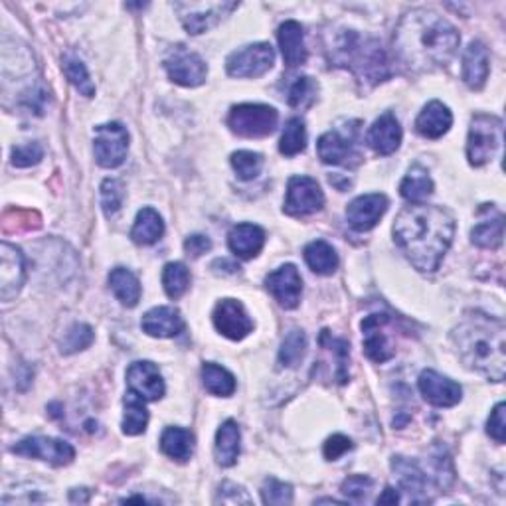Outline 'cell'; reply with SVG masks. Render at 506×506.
I'll use <instances>...</instances> for the list:
<instances>
[{
  "mask_svg": "<svg viewBox=\"0 0 506 506\" xmlns=\"http://www.w3.org/2000/svg\"><path fill=\"white\" fill-rule=\"evenodd\" d=\"M455 233V220L445 208L412 204L397 214L394 240L404 256L421 273H433Z\"/></svg>",
  "mask_w": 506,
  "mask_h": 506,
  "instance_id": "cell-1",
  "label": "cell"
},
{
  "mask_svg": "<svg viewBox=\"0 0 506 506\" xmlns=\"http://www.w3.org/2000/svg\"><path fill=\"white\" fill-rule=\"evenodd\" d=\"M459 42V32L449 20L428 8H415L397 24L394 52L408 68L426 71L449 63Z\"/></svg>",
  "mask_w": 506,
  "mask_h": 506,
  "instance_id": "cell-2",
  "label": "cell"
},
{
  "mask_svg": "<svg viewBox=\"0 0 506 506\" xmlns=\"http://www.w3.org/2000/svg\"><path fill=\"white\" fill-rule=\"evenodd\" d=\"M459 358L467 368L502 382L506 370L504 322L478 311H467L451 332Z\"/></svg>",
  "mask_w": 506,
  "mask_h": 506,
  "instance_id": "cell-3",
  "label": "cell"
},
{
  "mask_svg": "<svg viewBox=\"0 0 506 506\" xmlns=\"http://www.w3.org/2000/svg\"><path fill=\"white\" fill-rule=\"evenodd\" d=\"M331 58L339 66L350 68L363 79H372L374 84L388 78V58L376 40L363 38L355 30H345L331 46Z\"/></svg>",
  "mask_w": 506,
  "mask_h": 506,
  "instance_id": "cell-4",
  "label": "cell"
},
{
  "mask_svg": "<svg viewBox=\"0 0 506 506\" xmlns=\"http://www.w3.org/2000/svg\"><path fill=\"white\" fill-rule=\"evenodd\" d=\"M502 144V121L494 115L478 113L473 117L467 139V159L473 167L493 160Z\"/></svg>",
  "mask_w": 506,
  "mask_h": 506,
  "instance_id": "cell-5",
  "label": "cell"
},
{
  "mask_svg": "<svg viewBox=\"0 0 506 506\" xmlns=\"http://www.w3.org/2000/svg\"><path fill=\"white\" fill-rule=\"evenodd\" d=\"M279 113L269 105L241 103L232 107L228 126L243 139H264L275 131Z\"/></svg>",
  "mask_w": 506,
  "mask_h": 506,
  "instance_id": "cell-6",
  "label": "cell"
},
{
  "mask_svg": "<svg viewBox=\"0 0 506 506\" xmlns=\"http://www.w3.org/2000/svg\"><path fill=\"white\" fill-rule=\"evenodd\" d=\"M129 151V133L121 123H105L95 126L94 152L99 167H121Z\"/></svg>",
  "mask_w": 506,
  "mask_h": 506,
  "instance_id": "cell-7",
  "label": "cell"
},
{
  "mask_svg": "<svg viewBox=\"0 0 506 506\" xmlns=\"http://www.w3.org/2000/svg\"><path fill=\"white\" fill-rule=\"evenodd\" d=\"M275 52L265 42L232 52L225 60V69L232 78H259L273 68Z\"/></svg>",
  "mask_w": 506,
  "mask_h": 506,
  "instance_id": "cell-8",
  "label": "cell"
},
{
  "mask_svg": "<svg viewBox=\"0 0 506 506\" xmlns=\"http://www.w3.org/2000/svg\"><path fill=\"white\" fill-rule=\"evenodd\" d=\"M324 206V194L311 176H293L287 184V198L283 210L293 218H305L319 212Z\"/></svg>",
  "mask_w": 506,
  "mask_h": 506,
  "instance_id": "cell-9",
  "label": "cell"
},
{
  "mask_svg": "<svg viewBox=\"0 0 506 506\" xmlns=\"http://www.w3.org/2000/svg\"><path fill=\"white\" fill-rule=\"evenodd\" d=\"M11 451L14 455L40 459L56 467L69 465L76 457V451L68 441L53 437H26L12 445Z\"/></svg>",
  "mask_w": 506,
  "mask_h": 506,
  "instance_id": "cell-10",
  "label": "cell"
},
{
  "mask_svg": "<svg viewBox=\"0 0 506 506\" xmlns=\"http://www.w3.org/2000/svg\"><path fill=\"white\" fill-rule=\"evenodd\" d=\"M165 69L175 84L184 87L202 86L208 76L204 60L198 56V53L186 50L184 46H178L168 53L165 60Z\"/></svg>",
  "mask_w": 506,
  "mask_h": 506,
  "instance_id": "cell-11",
  "label": "cell"
},
{
  "mask_svg": "<svg viewBox=\"0 0 506 506\" xmlns=\"http://www.w3.org/2000/svg\"><path fill=\"white\" fill-rule=\"evenodd\" d=\"M180 20H183L188 34H202L214 24H218L224 16H228L233 8H238L236 3H180L175 6Z\"/></svg>",
  "mask_w": 506,
  "mask_h": 506,
  "instance_id": "cell-12",
  "label": "cell"
},
{
  "mask_svg": "<svg viewBox=\"0 0 506 506\" xmlns=\"http://www.w3.org/2000/svg\"><path fill=\"white\" fill-rule=\"evenodd\" d=\"M26 279V259L20 248L12 243L0 246V297L3 301H12L20 291Z\"/></svg>",
  "mask_w": 506,
  "mask_h": 506,
  "instance_id": "cell-13",
  "label": "cell"
},
{
  "mask_svg": "<svg viewBox=\"0 0 506 506\" xmlns=\"http://www.w3.org/2000/svg\"><path fill=\"white\" fill-rule=\"evenodd\" d=\"M214 327L230 340H241L253 331V321L236 299H222L214 309Z\"/></svg>",
  "mask_w": 506,
  "mask_h": 506,
  "instance_id": "cell-14",
  "label": "cell"
},
{
  "mask_svg": "<svg viewBox=\"0 0 506 506\" xmlns=\"http://www.w3.org/2000/svg\"><path fill=\"white\" fill-rule=\"evenodd\" d=\"M265 287L283 309H295L301 301L303 279L299 275V269L291 264L282 265L273 273H269L265 279Z\"/></svg>",
  "mask_w": 506,
  "mask_h": 506,
  "instance_id": "cell-15",
  "label": "cell"
},
{
  "mask_svg": "<svg viewBox=\"0 0 506 506\" xmlns=\"http://www.w3.org/2000/svg\"><path fill=\"white\" fill-rule=\"evenodd\" d=\"M420 392L426 400L437 408H453L461 402L463 390L453 380L437 374L436 370H426L418 380Z\"/></svg>",
  "mask_w": 506,
  "mask_h": 506,
  "instance_id": "cell-16",
  "label": "cell"
},
{
  "mask_svg": "<svg viewBox=\"0 0 506 506\" xmlns=\"http://www.w3.org/2000/svg\"><path fill=\"white\" fill-rule=\"evenodd\" d=\"M388 210L384 194H364L352 200L347 208V220L352 230L370 232Z\"/></svg>",
  "mask_w": 506,
  "mask_h": 506,
  "instance_id": "cell-17",
  "label": "cell"
},
{
  "mask_svg": "<svg viewBox=\"0 0 506 506\" xmlns=\"http://www.w3.org/2000/svg\"><path fill=\"white\" fill-rule=\"evenodd\" d=\"M126 384H129L131 392L139 394L149 402L160 400L165 396V380H162L159 368L149 360L133 363L129 366V370H126Z\"/></svg>",
  "mask_w": 506,
  "mask_h": 506,
  "instance_id": "cell-18",
  "label": "cell"
},
{
  "mask_svg": "<svg viewBox=\"0 0 506 506\" xmlns=\"http://www.w3.org/2000/svg\"><path fill=\"white\" fill-rule=\"evenodd\" d=\"M319 157L327 165H352V160H358L355 133L347 135L340 131H329L316 143Z\"/></svg>",
  "mask_w": 506,
  "mask_h": 506,
  "instance_id": "cell-19",
  "label": "cell"
},
{
  "mask_svg": "<svg viewBox=\"0 0 506 506\" xmlns=\"http://www.w3.org/2000/svg\"><path fill=\"white\" fill-rule=\"evenodd\" d=\"M390 316L388 314H370L363 321L364 332V352L370 360L382 364L394 356V347L390 339L382 332L384 324H388Z\"/></svg>",
  "mask_w": 506,
  "mask_h": 506,
  "instance_id": "cell-20",
  "label": "cell"
},
{
  "mask_svg": "<svg viewBox=\"0 0 506 506\" xmlns=\"http://www.w3.org/2000/svg\"><path fill=\"white\" fill-rule=\"evenodd\" d=\"M366 141L378 155L388 157L400 149L402 126L392 113H384L378 117L372 126H370Z\"/></svg>",
  "mask_w": 506,
  "mask_h": 506,
  "instance_id": "cell-21",
  "label": "cell"
},
{
  "mask_svg": "<svg viewBox=\"0 0 506 506\" xmlns=\"http://www.w3.org/2000/svg\"><path fill=\"white\" fill-rule=\"evenodd\" d=\"M141 327L149 337L173 339L178 332H183L184 321L175 306H155L143 316Z\"/></svg>",
  "mask_w": 506,
  "mask_h": 506,
  "instance_id": "cell-22",
  "label": "cell"
},
{
  "mask_svg": "<svg viewBox=\"0 0 506 506\" xmlns=\"http://www.w3.org/2000/svg\"><path fill=\"white\" fill-rule=\"evenodd\" d=\"M451 125H453V115L449 107L441 102H431L415 119V131L426 139H441L451 129Z\"/></svg>",
  "mask_w": 506,
  "mask_h": 506,
  "instance_id": "cell-23",
  "label": "cell"
},
{
  "mask_svg": "<svg viewBox=\"0 0 506 506\" xmlns=\"http://www.w3.org/2000/svg\"><path fill=\"white\" fill-rule=\"evenodd\" d=\"M277 38H279V48H282L283 60L287 66L289 68L303 66V63L306 61L303 26L295 20H287L279 26Z\"/></svg>",
  "mask_w": 506,
  "mask_h": 506,
  "instance_id": "cell-24",
  "label": "cell"
},
{
  "mask_svg": "<svg viewBox=\"0 0 506 506\" xmlns=\"http://www.w3.org/2000/svg\"><path fill=\"white\" fill-rule=\"evenodd\" d=\"M230 249L241 259H251L265 246V232L256 224H238L228 238Z\"/></svg>",
  "mask_w": 506,
  "mask_h": 506,
  "instance_id": "cell-25",
  "label": "cell"
},
{
  "mask_svg": "<svg viewBox=\"0 0 506 506\" xmlns=\"http://www.w3.org/2000/svg\"><path fill=\"white\" fill-rule=\"evenodd\" d=\"M489 78V52L483 42H471L463 56V81L471 89H483Z\"/></svg>",
  "mask_w": 506,
  "mask_h": 506,
  "instance_id": "cell-26",
  "label": "cell"
},
{
  "mask_svg": "<svg viewBox=\"0 0 506 506\" xmlns=\"http://www.w3.org/2000/svg\"><path fill=\"white\" fill-rule=\"evenodd\" d=\"M240 441H241V433L238 423L233 420L224 421L218 433H216V445H214L216 461H218L222 467H232L236 463L241 449Z\"/></svg>",
  "mask_w": 506,
  "mask_h": 506,
  "instance_id": "cell-27",
  "label": "cell"
},
{
  "mask_svg": "<svg viewBox=\"0 0 506 506\" xmlns=\"http://www.w3.org/2000/svg\"><path fill=\"white\" fill-rule=\"evenodd\" d=\"M160 449L167 457L184 463L194 453V436L183 428H167L160 437Z\"/></svg>",
  "mask_w": 506,
  "mask_h": 506,
  "instance_id": "cell-28",
  "label": "cell"
},
{
  "mask_svg": "<svg viewBox=\"0 0 506 506\" xmlns=\"http://www.w3.org/2000/svg\"><path fill=\"white\" fill-rule=\"evenodd\" d=\"M162 233H165V222H162L160 214L152 208H143L137 214V220L131 230V238L139 246H151L155 243Z\"/></svg>",
  "mask_w": 506,
  "mask_h": 506,
  "instance_id": "cell-29",
  "label": "cell"
},
{
  "mask_svg": "<svg viewBox=\"0 0 506 506\" xmlns=\"http://www.w3.org/2000/svg\"><path fill=\"white\" fill-rule=\"evenodd\" d=\"M400 192L412 204H421L423 200H428L433 194V180L428 175V170L420 165L412 167L410 173L402 180Z\"/></svg>",
  "mask_w": 506,
  "mask_h": 506,
  "instance_id": "cell-30",
  "label": "cell"
},
{
  "mask_svg": "<svg viewBox=\"0 0 506 506\" xmlns=\"http://www.w3.org/2000/svg\"><path fill=\"white\" fill-rule=\"evenodd\" d=\"M144 397L135 392H126L125 396V415H123V433L125 436H141L147 429L149 423V412L144 405Z\"/></svg>",
  "mask_w": 506,
  "mask_h": 506,
  "instance_id": "cell-31",
  "label": "cell"
},
{
  "mask_svg": "<svg viewBox=\"0 0 506 506\" xmlns=\"http://www.w3.org/2000/svg\"><path fill=\"white\" fill-rule=\"evenodd\" d=\"M305 261L314 273L332 275L339 267V256L331 243L316 240L305 248Z\"/></svg>",
  "mask_w": 506,
  "mask_h": 506,
  "instance_id": "cell-32",
  "label": "cell"
},
{
  "mask_svg": "<svg viewBox=\"0 0 506 506\" xmlns=\"http://www.w3.org/2000/svg\"><path fill=\"white\" fill-rule=\"evenodd\" d=\"M110 285L117 299L125 306H135L141 299V283L133 271L125 267H115L110 273Z\"/></svg>",
  "mask_w": 506,
  "mask_h": 506,
  "instance_id": "cell-33",
  "label": "cell"
},
{
  "mask_svg": "<svg viewBox=\"0 0 506 506\" xmlns=\"http://www.w3.org/2000/svg\"><path fill=\"white\" fill-rule=\"evenodd\" d=\"M392 469L397 475V481H400V486L404 491H408L410 494H421L423 489H426L428 475L421 471L415 461L405 457H394Z\"/></svg>",
  "mask_w": 506,
  "mask_h": 506,
  "instance_id": "cell-34",
  "label": "cell"
},
{
  "mask_svg": "<svg viewBox=\"0 0 506 506\" xmlns=\"http://www.w3.org/2000/svg\"><path fill=\"white\" fill-rule=\"evenodd\" d=\"M202 382L206 390L212 396L228 397L236 392V378H233L228 370L214 363H206L202 366Z\"/></svg>",
  "mask_w": 506,
  "mask_h": 506,
  "instance_id": "cell-35",
  "label": "cell"
},
{
  "mask_svg": "<svg viewBox=\"0 0 506 506\" xmlns=\"http://www.w3.org/2000/svg\"><path fill=\"white\" fill-rule=\"evenodd\" d=\"M504 238V218L502 214H496L494 218H486L483 222H478L473 232L471 240L475 246L486 248V249H496L502 243Z\"/></svg>",
  "mask_w": 506,
  "mask_h": 506,
  "instance_id": "cell-36",
  "label": "cell"
},
{
  "mask_svg": "<svg viewBox=\"0 0 506 506\" xmlns=\"http://www.w3.org/2000/svg\"><path fill=\"white\" fill-rule=\"evenodd\" d=\"M61 68H63V74H66V78L69 79V84L74 86L81 95H86V97L95 95V86H94L92 78H89L86 63L79 58H76L74 53H66V56H63Z\"/></svg>",
  "mask_w": 506,
  "mask_h": 506,
  "instance_id": "cell-37",
  "label": "cell"
},
{
  "mask_svg": "<svg viewBox=\"0 0 506 506\" xmlns=\"http://www.w3.org/2000/svg\"><path fill=\"white\" fill-rule=\"evenodd\" d=\"M162 287H165L170 299H180L190 287V273L184 264L173 261L162 269Z\"/></svg>",
  "mask_w": 506,
  "mask_h": 506,
  "instance_id": "cell-38",
  "label": "cell"
},
{
  "mask_svg": "<svg viewBox=\"0 0 506 506\" xmlns=\"http://www.w3.org/2000/svg\"><path fill=\"white\" fill-rule=\"evenodd\" d=\"M306 352V334L299 329L291 331L285 337L282 350H279V364L285 368H295L301 364Z\"/></svg>",
  "mask_w": 506,
  "mask_h": 506,
  "instance_id": "cell-39",
  "label": "cell"
},
{
  "mask_svg": "<svg viewBox=\"0 0 506 506\" xmlns=\"http://www.w3.org/2000/svg\"><path fill=\"white\" fill-rule=\"evenodd\" d=\"M306 147V129L305 123L299 117H293L285 125V131L282 135V143H279V151L283 152L285 157H295L303 152Z\"/></svg>",
  "mask_w": 506,
  "mask_h": 506,
  "instance_id": "cell-40",
  "label": "cell"
},
{
  "mask_svg": "<svg viewBox=\"0 0 506 506\" xmlns=\"http://www.w3.org/2000/svg\"><path fill=\"white\" fill-rule=\"evenodd\" d=\"M92 342H94V329L89 327V324L78 322L63 334V339L60 340V352L61 355H74V352L87 348Z\"/></svg>",
  "mask_w": 506,
  "mask_h": 506,
  "instance_id": "cell-41",
  "label": "cell"
},
{
  "mask_svg": "<svg viewBox=\"0 0 506 506\" xmlns=\"http://www.w3.org/2000/svg\"><path fill=\"white\" fill-rule=\"evenodd\" d=\"M232 167L238 173L240 180H253L259 176L261 168H264V157L259 152L238 151L232 155Z\"/></svg>",
  "mask_w": 506,
  "mask_h": 506,
  "instance_id": "cell-42",
  "label": "cell"
},
{
  "mask_svg": "<svg viewBox=\"0 0 506 506\" xmlns=\"http://www.w3.org/2000/svg\"><path fill=\"white\" fill-rule=\"evenodd\" d=\"M316 94H319V84L309 76H303V78H297L295 84L289 87V105L293 107H309L314 99Z\"/></svg>",
  "mask_w": 506,
  "mask_h": 506,
  "instance_id": "cell-43",
  "label": "cell"
},
{
  "mask_svg": "<svg viewBox=\"0 0 506 506\" xmlns=\"http://www.w3.org/2000/svg\"><path fill=\"white\" fill-rule=\"evenodd\" d=\"M125 200V188L115 178H107L102 184V206L105 216H115L121 210Z\"/></svg>",
  "mask_w": 506,
  "mask_h": 506,
  "instance_id": "cell-44",
  "label": "cell"
},
{
  "mask_svg": "<svg viewBox=\"0 0 506 506\" xmlns=\"http://www.w3.org/2000/svg\"><path fill=\"white\" fill-rule=\"evenodd\" d=\"M261 496H264V502L271 506H285L293 502V486L277 481V478H267L264 483V489H261Z\"/></svg>",
  "mask_w": 506,
  "mask_h": 506,
  "instance_id": "cell-45",
  "label": "cell"
},
{
  "mask_svg": "<svg viewBox=\"0 0 506 506\" xmlns=\"http://www.w3.org/2000/svg\"><path fill=\"white\" fill-rule=\"evenodd\" d=\"M322 347L331 348L334 355H337V363H339V370H337V378L340 384H345L348 380V342L347 340H340V339H334L331 334L324 331L322 337H321Z\"/></svg>",
  "mask_w": 506,
  "mask_h": 506,
  "instance_id": "cell-46",
  "label": "cell"
},
{
  "mask_svg": "<svg viewBox=\"0 0 506 506\" xmlns=\"http://www.w3.org/2000/svg\"><path fill=\"white\" fill-rule=\"evenodd\" d=\"M372 478L370 477H364V475H352L348 477L345 483H342L340 486V491L342 494L347 496L348 501L352 502H360V501H364L366 496L370 494V491H372Z\"/></svg>",
  "mask_w": 506,
  "mask_h": 506,
  "instance_id": "cell-47",
  "label": "cell"
},
{
  "mask_svg": "<svg viewBox=\"0 0 506 506\" xmlns=\"http://www.w3.org/2000/svg\"><path fill=\"white\" fill-rule=\"evenodd\" d=\"M42 159H44V151L38 143L18 144V147L12 149V165L18 168H29L38 165Z\"/></svg>",
  "mask_w": 506,
  "mask_h": 506,
  "instance_id": "cell-48",
  "label": "cell"
},
{
  "mask_svg": "<svg viewBox=\"0 0 506 506\" xmlns=\"http://www.w3.org/2000/svg\"><path fill=\"white\" fill-rule=\"evenodd\" d=\"M504 410H506V405L501 402V404L496 405V408L493 410L489 421H486V431H489V436H491L496 443H504V441H506Z\"/></svg>",
  "mask_w": 506,
  "mask_h": 506,
  "instance_id": "cell-49",
  "label": "cell"
},
{
  "mask_svg": "<svg viewBox=\"0 0 506 506\" xmlns=\"http://www.w3.org/2000/svg\"><path fill=\"white\" fill-rule=\"evenodd\" d=\"M350 449H352V441L347 436H340V433H337V436L329 437L327 443H324L322 453L329 461H337Z\"/></svg>",
  "mask_w": 506,
  "mask_h": 506,
  "instance_id": "cell-50",
  "label": "cell"
},
{
  "mask_svg": "<svg viewBox=\"0 0 506 506\" xmlns=\"http://www.w3.org/2000/svg\"><path fill=\"white\" fill-rule=\"evenodd\" d=\"M210 249H212V241L208 240L206 236H200V233H196V236H190L184 241V251L192 257H200L202 253L210 251Z\"/></svg>",
  "mask_w": 506,
  "mask_h": 506,
  "instance_id": "cell-51",
  "label": "cell"
},
{
  "mask_svg": "<svg viewBox=\"0 0 506 506\" xmlns=\"http://www.w3.org/2000/svg\"><path fill=\"white\" fill-rule=\"evenodd\" d=\"M222 491H225V493H230V496L228 494H220L218 496V501H222V502H233V504H249L251 501H249V496L246 494V491L241 489V486H238V485H233V483H224L222 486H220Z\"/></svg>",
  "mask_w": 506,
  "mask_h": 506,
  "instance_id": "cell-52",
  "label": "cell"
},
{
  "mask_svg": "<svg viewBox=\"0 0 506 506\" xmlns=\"http://www.w3.org/2000/svg\"><path fill=\"white\" fill-rule=\"evenodd\" d=\"M397 501H400V494H397L396 489H392V486H388L384 494L378 499V504H396Z\"/></svg>",
  "mask_w": 506,
  "mask_h": 506,
  "instance_id": "cell-53",
  "label": "cell"
}]
</instances>
